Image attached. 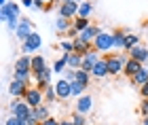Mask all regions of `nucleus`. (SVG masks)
Wrapping results in <instances>:
<instances>
[{
    "label": "nucleus",
    "instance_id": "obj_1",
    "mask_svg": "<svg viewBox=\"0 0 148 125\" xmlns=\"http://www.w3.org/2000/svg\"><path fill=\"white\" fill-rule=\"evenodd\" d=\"M30 76H32V57L23 55L15 62V74H13V78H19V81L28 83Z\"/></svg>",
    "mask_w": 148,
    "mask_h": 125
},
{
    "label": "nucleus",
    "instance_id": "obj_2",
    "mask_svg": "<svg viewBox=\"0 0 148 125\" xmlns=\"http://www.w3.org/2000/svg\"><path fill=\"white\" fill-rule=\"evenodd\" d=\"M93 49L99 51V53H106V51L114 49V34L112 32H99L95 36V41H93Z\"/></svg>",
    "mask_w": 148,
    "mask_h": 125
},
{
    "label": "nucleus",
    "instance_id": "obj_3",
    "mask_svg": "<svg viewBox=\"0 0 148 125\" xmlns=\"http://www.w3.org/2000/svg\"><path fill=\"white\" fill-rule=\"evenodd\" d=\"M127 60H129V55H108L106 57V62H108V72L112 76H116V74H121V72L125 70V64H127Z\"/></svg>",
    "mask_w": 148,
    "mask_h": 125
},
{
    "label": "nucleus",
    "instance_id": "obj_4",
    "mask_svg": "<svg viewBox=\"0 0 148 125\" xmlns=\"http://www.w3.org/2000/svg\"><path fill=\"white\" fill-rule=\"evenodd\" d=\"M42 47V38H40L38 32H32V34L25 38V41L21 43V51L25 55H32V53H36V51Z\"/></svg>",
    "mask_w": 148,
    "mask_h": 125
},
{
    "label": "nucleus",
    "instance_id": "obj_5",
    "mask_svg": "<svg viewBox=\"0 0 148 125\" xmlns=\"http://www.w3.org/2000/svg\"><path fill=\"white\" fill-rule=\"evenodd\" d=\"M23 102L28 104L30 108H38V106H42V104H45V91H42V89H38V87H30V89H28V93H25V98H23Z\"/></svg>",
    "mask_w": 148,
    "mask_h": 125
},
{
    "label": "nucleus",
    "instance_id": "obj_6",
    "mask_svg": "<svg viewBox=\"0 0 148 125\" xmlns=\"http://www.w3.org/2000/svg\"><path fill=\"white\" fill-rule=\"evenodd\" d=\"M21 17V9H19L17 2H9L6 6H0V21L9 23L11 19H19Z\"/></svg>",
    "mask_w": 148,
    "mask_h": 125
},
{
    "label": "nucleus",
    "instance_id": "obj_7",
    "mask_svg": "<svg viewBox=\"0 0 148 125\" xmlns=\"http://www.w3.org/2000/svg\"><path fill=\"white\" fill-rule=\"evenodd\" d=\"M28 83H23V81H19V78H13L11 85H9V93L13 100H23L25 93H28Z\"/></svg>",
    "mask_w": 148,
    "mask_h": 125
},
{
    "label": "nucleus",
    "instance_id": "obj_8",
    "mask_svg": "<svg viewBox=\"0 0 148 125\" xmlns=\"http://www.w3.org/2000/svg\"><path fill=\"white\" fill-rule=\"evenodd\" d=\"M32 32H36L34 30V23H32V19L30 17H21L19 19V28H17V32H15V38L17 41H25V38H28Z\"/></svg>",
    "mask_w": 148,
    "mask_h": 125
},
{
    "label": "nucleus",
    "instance_id": "obj_9",
    "mask_svg": "<svg viewBox=\"0 0 148 125\" xmlns=\"http://www.w3.org/2000/svg\"><path fill=\"white\" fill-rule=\"evenodd\" d=\"M9 108H11V115H13V117H19V119H23V121H25V117L32 113V108H30L23 100H13Z\"/></svg>",
    "mask_w": 148,
    "mask_h": 125
},
{
    "label": "nucleus",
    "instance_id": "obj_10",
    "mask_svg": "<svg viewBox=\"0 0 148 125\" xmlns=\"http://www.w3.org/2000/svg\"><path fill=\"white\" fill-rule=\"evenodd\" d=\"M78 2H62L59 4V17H66V19H74L78 17Z\"/></svg>",
    "mask_w": 148,
    "mask_h": 125
},
{
    "label": "nucleus",
    "instance_id": "obj_11",
    "mask_svg": "<svg viewBox=\"0 0 148 125\" xmlns=\"http://www.w3.org/2000/svg\"><path fill=\"white\" fill-rule=\"evenodd\" d=\"M102 57H99V51H89V53H85L83 55V66H80V70H85V72H91L93 70V66H95Z\"/></svg>",
    "mask_w": 148,
    "mask_h": 125
},
{
    "label": "nucleus",
    "instance_id": "obj_12",
    "mask_svg": "<svg viewBox=\"0 0 148 125\" xmlns=\"http://www.w3.org/2000/svg\"><path fill=\"white\" fill-rule=\"evenodd\" d=\"M55 91H57V98L59 100H68L72 95V83H68L66 78H59L55 83Z\"/></svg>",
    "mask_w": 148,
    "mask_h": 125
},
{
    "label": "nucleus",
    "instance_id": "obj_13",
    "mask_svg": "<svg viewBox=\"0 0 148 125\" xmlns=\"http://www.w3.org/2000/svg\"><path fill=\"white\" fill-rule=\"evenodd\" d=\"M51 74H53V70H49V68L42 70L40 74H36V76H34L36 87H38V89H42V91H47V89L51 87Z\"/></svg>",
    "mask_w": 148,
    "mask_h": 125
},
{
    "label": "nucleus",
    "instance_id": "obj_14",
    "mask_svg": "<svg viewBox=\"0 0 148 125\" xmlns=\"http://www.w3.org/2000/svg\"><path fill=\"white\" fill-rule=\"evenodd\" d=\"M129 57H131V60H138L140 64H146L148 62V47H144V45L140 43L138 47H133L129 51Z\"/></svg>",
    "mask_w": 148,
    "mask_h": 125
},
{
    "label": "nucleus",
    "instance_id": "obj_15",
    "mask_svg": "<svg viewBox=\"0 0 148 125\" xmlns=\"http://www.w3.org/2000/svg\"><path fill=\"white\" fill-rule=\"evenodd\" d=\"M142 68H144V64H140L138 60H131V57H129V60H127V64H125L123 74H125V76H129V78H133V76H136Z\"/></svg>",
    "mask_w": 148,
    "mask_h": 125
},
{
    "label": "nucleus",
    "instance_id": "obj_16",
    "mask_svg": "<svg viewBox=\"0 0 148 125\" xmlns=\"http://www.w3.org/2000/svg\"><path fill=\"white\" fill-rule=\"evenodd\" d=\"M110 72H108V62H106V57H102L95 66H93V70H91V76H95V78H104V76H108Z\"/></svg>",
    "mask_w": 148,
    "mask_h": 125
},
{
    "label": "nucleus",
    "instance_id": "obj_17",
    "mask_svg": "<svg viewBox=\"0 0 148 125\" xmlns=\"http://www.w3.org/2000/svg\"><path fill=\"white\" fill-rule=\"evenodd\" d=\"M91 106H93V100H91V95H87V93L76 100V113H80V115H87L91 110Z\"/></svg>",
    "mask_w": 148,
    "mask_h": 125
},
{
    "label": "nucleus",
    "instance_id": "obj_18",
    "mask_svg": "<svg viewBox=\"0 0 148 125\" xmlns=\"http://www.w3.org/2000/svg\"><path fill=\"white\" fill-rule=\"evenodd\" d=\"M89 51H93V43H87L83 41V38H74V53H80V55H85V53H89Z\"/></svg>",
    "mask_w": 148,
    "mask_h": 125
},
{
    "label": "nucleus",
    "instance_id": "obj_19",
    "mask_svg": "<svg viewBox=\"0 0 148 125\" xmlns=\"http://www.w3.org/2000/svg\"><path fill=\"white\" fill-rule=\"evenodd\" d=\"M42 70H47V60L42 55H32V74H40Z\"/></svg>",
    "mask_w": 148,
    "mask_h": 125
},
{
    "label": "nucleus",
    "instance_id": "obj_20",
    "mask_svg": "<svg viewBox=\"0 0 148 125\" xmlns=\"http://www.w3.org/2000/svg\"><path fill=\"white\" fill-rule=\"evenodd\" d=\"M129 34V30H116L114 32V51L125 49V38Z\"/></svg>",
    "mask_w": 148,
    "mask_h": 125
},
{
    "label": "nucleus",
    "instance_id": "obj_21",
    "mask_svg": "<svg viewBox=\"0 0 148 125\" xmlns=\"http://www.w3.org/2000/svg\"><path fill=\"white\" fill-rule=\"evenodd\" d=\"M99 32H102V30H99L97 25H89V28H87V30H83L78 36L83 38V41H87V43H93V41H95V36L99 34Z\"/></svg>",
    "mask_w": 148,
    "mask_h": 125
},
{
    "label": "nucleus",
    "instance_id": "obj_22",
    "mask_svg": "<svg viewBox=\"0 0 148 125\" xmlns=\"http://www.w3.org/2000/svg\"><path fill=\"white\" fill-rule=\"evenodd\" d=\"M66 60H68V68H74V70H80L83 66V55L80 53H64Z\"/></svg>",
    "mask_w": 148,
    "mask_h": 125
},
{
    "label": "nucleus",
    "instance_id": "obj_23",
    "mask_svg": "<svg viewBox=\"0 0 148 125\" xmlns=\"http://www.w3.org/2000/svg\"><path fill=\"white\" fill-rule=\"evenodd\" d=\"M146 83H148V68H142L136 76L131 78V85H133V87H142V85H146Z\"/></svg>",
    "mask_w": 148,
    "mask_h": 125
},
{
    "label": "nucleus",
    "instance_id": "obj_24",
    "mask_svg": "<svg viewBox=\"0 0 148 125\" xmlns=\"http://www.w3.org/2000/svg\"><path fill=\"white\" fill-rule=\"evenodd\" d=\"M70 28H72V19H66V17H57L55 19V30L59 34H66Z\"/></svg>",
    "mask_w": 148,
    "mask_h": 125
},
{
    "label": "nucleus",
    "instance_id": "obj_25",
    "mask_svg": "<svg viewBox=\"0 0 148 125\" xmlns=\"http://www.w3.org/2000/svg\"><path fill=\"white\" fill-rule=\"evenodd\" d=\"M89 25H91V23H89V19H85V17H74V19H72V28L76 30L78 34H80L83 30H87Z\"/></svg>",
    "mask_w": 148,
    "mask_h": 125
},
{
    "label": "nucleus",
    "instance_id": "obj_26",
    "mask_svg": "<svg viewBox=\"0 0 148 125\" xmlns=\"http://www.w3.org/2000/svg\"><path fill=\"white\" fill-rule=\"evenodd\" d=\"M138 45H140V36L133 34V32H129V34H127V38H125V51L129 53V51H131L133 47H138Z\"/></svg>",
    "mask_w": 148,
    "mask_h": 125
},
{
    "label": "nucleus",
    "instance_id": "obj_27",
    "mask_svg": "<svg viewBox=\"0 0 148 125\" xmlns=\"http://www.w3.org/2000/svg\"><path fill=\"white\" fill-rule=\"evenodd\" d=\"M34 110V115H36V119L42 123V121H47V119H51V115H49V106L47 104H42V106H38V108H32Z\"/></svg>",
    "mask_w": 148,
    "mask_h": 125
},
{
    "label": "nucleus",
    "instance_id": "obj_28",
    "mask_svg": "<svg viewBox=\"0 0 148 125\" xmlns=\"http://www.w3.org/2000/svg\"><path fill=\"white\" fill-rule=\"evenodd\" d=\"M93 13V4L91 2H80V6H78V17H85V19H89V15Z\"/></svg>",
    "mask_w": 148,
    "mask_h": 125
},
{
    "label": "nucleus",
    "instance_id": "obj_29",
    "mask_svg": "<svg viewBox=\"0 0 148 125\" xmlns=\"http://www.w3.org/2000/svg\"><path fill=\"white\" fill-rule=\"evenodd\" d=\"M66 68H68V60H66V55H62L55 64H53V72H57V74L66 72Z\"/></svg>",
    "mask_w": 148,
    "mask_h": 125
},
{
    "label": "nucleus",
    "instance_id": "obj_30",
    "mask_svg": "<svg viewBox=\"0 0 148 125\" xmlns=\"http://www.w3.org/2000/svg\"><path fill=\"white\" fill-rule=\"evenodd\" d=\"M76 81L83 83L85 87H89V81H91V72H85V70H76Z\"/></svg>",
    "mask_w": 148,
    "mask_h": 125
},
{
    "label": "nucleus",
    "instance_id": "obj_31",
    "mask_svg": "<svg viewBox=\"0 0 148 125\" xmlns=\"http://www.w3.org/2000/svg\"><path fill=\"white\" fill-rule=\"evenodd\" d=\"M59 49H62L64 53H74V41H70V38H64V41L59 43Z\"/></svg>",
    "mask_w": 148,
    "mask_h": 125
},
{
    "label": "nucleus",
    "instance_id": "obj_32",
    "mask_svg": "<svg viewBox=\"0 0 148 125\" xmlns=\"http://www.w3.org/2000/svg\"><path fill=\"white\" fill-rule=\"evenodd\" d=\"M53 100H59V98H57V91H55V85H51V87L45 91V102L51 104Z\"/></svg>",
    "mask_w": 148,
    "mask_h": 125
},
{
    "label": "nucleus",
    "instance_id": "obj_33",
    "mask_svg": "<svg viewBox=\"0 0 148 125\" xmlns=\"http://www.w3.org/2000/svg\"><path fill=\"white\" fill-rule=\"evenodd\" d=\"M83 91H85V85H83V83H78V81H74V83H72V95L76 98V100H78L80 95H85Z\"/></svg>",
    "mask_w": 148,
    "mask_h": 125
},
{
    "label": "nucleus",
    "instance_id": "obj_34",
    "mask_svg": "<svg viewBox=\"0 0 148 125\" xmlns=\"http://www.w3.org/2000/svg\"><path fill=\"white\" fill-rule=\"evenodd\" d=\"M72 121H74V125H87V115H80V113H76V110H74Z\"/></svg>",
    "mask_w": 148,
    "mask_h": 125
},
{
    "label": "nucleus",
    "instance_id": "obj_35",
    "mask_svg": "<svg viewBox=\"0 0 148 125\" xmlns=\"http://www.w3.org/2000/svg\"><path fill=\"white\" fill-rule=\"evenodd\" d=\"M4 125H25V121H23V119H19V117H13V115H11L9 119H6Z\"/></svg>",
    "mask_w": 148,
    "mask_h": 125
},
{
    "label": "nucleus",
    "instance_id": "obj_36",
    "mask_svg": "<svg viewBox=\"0 0 148 125\" xmlns=\"http://www.w3.org/2000/svg\"><path fill=\"white\" fill-rule=\"evenodd\" d=\"M140 113H142L144 117H148V98H144L142 104H140Z\"/></svg>",
    "mask_w": 148,
    "mask_h": 125
},
{
    "label": "nucleus",
    "instance_id": "obj_37",
    "mask_svg": "<svg viewBox=\"0 0 148 125\" xmlns=\"http://www.w3.org/2000/svg\"><path fill=\"white\" fill-rule=\"evenodd\" d=\"M40 125H62V121H57V119H53V117H51V119H47V121H42Z\"/></svg>",
    "mask_w": 148,
    "mask_h": 125
},
{
    "label": "nucleus",
    "instance_id": "obj_38",
    "mask_svg": "<svg viewBox=\"0 0 148 125\" xmlns=\"http://www.w3.org/2000/svg\"><path fill=\"white\" fill-rule=\"evenodd\" d=\"M21 4L25 9H34V0H21Z\"/></svg>",
    "mask_w": 148,
    "mask_h": 125
},
{
    "label": "nucleus",
    "instance_id": "obj_39",
    "mask_svg": "<svg viewBox=\"0 0 148 125\" xmlns=\"http://www.w3.org/2000/svg\"><path fill=\"white\" fill-rule=\"evenodd\" d=\"M140 93H142V98H148V83L140 87Z\"/></svg>",
    "mask_w": 148,
    "mask_h": 125
},
{
    "label": "nucleus",
    "instance_id": "obj_40",
    "mask_svg": "<svg viewBox=\"0 0 148 125\" xmlns=\"http://www.w3.org/2000/svg\"><path fill=\"white\" fill-rule=\"evenodd\" d=\"M40 2H42L45 6H53V2H55V0H40Z\"/></svg>",
    "mask_w": 148,
    "mask_h": 125
},
{
    "label": "nucleus",
    "instance_id": "obj_41",
    "mask_svg": "<svg viewBox=\"0 0 148 125\" xmlns=\"http://www.w3.org/2000/svg\"><path fill=\"white\" fill-rule=\"evenodd\" d=\"M62 125H74V121H72V119H68V121H62Z\"/></svg>",
    "mask_w": 148,
    "mask_h": 125
},
{
    "label": "nucleus",
    "instance_id": "obj_42",
    "mask_svg": "<svg viewBox=\"0 0 148 125\" xmlns=\"http://www.w3.org/2000/svg\"><path fill=\"white\" fill-rule=\"evenodd\" d=\"M9 4V0H0V6H6Z\"/></svg>",
    "mask_w": 148,
    "mask_h": 125
},
{
    "label": "nucleus",
    "instance_id": "obj_43",
    "mask_svg": "<svg viewBox=\"0 0 148 125\" xmlns=\"http://www.w3.org/2000/svg\"><path fill=\"white\" fill-rule=\"evenodd\" d=\"M142 125H148V117H144V119H142Z\"/></svg>",
    "mask_w": 148,
    "mask_h": 125
},
{
    "label": "nucleus",
    "instance_id": "obj_44",
    "mask_svg": "<svg viewBox=\"0 0 148 125\" xmlns=\"http://www.w3.org/2000/svg\"><path fill=\"white\" fill-rule=\"evenodd\" d=\"M59 2H74V0H59Z\"/></svg>",
    "mask_w": 148,
    "mask_h": 125
},
{
    "label": "nucleus",
    "instance_id": "obj_45",
    "mask_svg": "<svg viewBox=\"0 0 148 125\" xmlns=\"http://www.w3.org/2000/svg\"><path fill=\"white\" fill-rule=\"evenodd\" d=\"M74 2H78V4H80V2H85V0H74Z\"/></svg>",
    "mask_w": 148,
    "mask_h": 125
}]
</instances>
